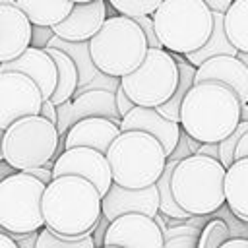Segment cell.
Wrapping results in <instances>:
<instances>
[{"label": "cell", "instance_id": "ffe728a7", "mask_svg": "<svg viewBox=\"0 0 248 248\" xmlns=\"http://www.w3.org/2000/svg\"><path fill=\"white\" fill-rule=\"evenodd\" d=\"M120 136V124L108 118H85L76 122L64 140V151L74 147H89L107 155L112 141Z\"/></svg>", "mask_w": 248, "mask_h": 248}, {"label": "cell", "instance_id": "b9f144b4", "mask_svg": "<svg viewBox=\"0 0 248 248\" xmlns=\"http://www.w3.org/2000/svg\"><path fill=\"white\" fill-rule=\"evenodd\" d=\"M246 157H248V134H244L242 140L238 141L236 151H234V161H238V159H246Z\"/></svg>", "mask_w": 248, "mask_h": 248}, {"label": "cell", "instance_id": "44dd1931", "mask_svg": "<svg viewBox=\"0 0 248 248\" xmlns=\"http://www.w3.org/2000/svg\"><path fill=\"white\" fill-rule=\"evenodd\" d=\"M225 205L248 225V157L234 161L225 174Z\"/></svg>", "mask_w": 248, "mask_h": 248}, {"label": "cell", "instance_id": "bcb514c9", "mask_svg": "<svg viewBox=\"0 0 248 248\" xmlns=\"http://www.w3.org/2000/svg\"><path fill=\"white\" fill-rule=\"evenodd\" d=\"M240 122H248V105H242L240 108Z\"/></svg>", "mask_w": 248, "mask_h": 248}, {"label": "cell", "instance_id": "3957f363", "mask_svg": "<svg viewBox=\"0 0 248 248\" xmlns=\"http://www.w3.org/2000/svg\"><path fill=\"white\" fill-rule=\"evenodd\" d=\"M151 17L161 48L178 56L198 52L213 31V14L203 0H161Z\"/></svg>", "mask_w": 248, "mask_h": 248}, {"label": "cell", "instance_id": "9a60e30c", "mask_svg": "<svg viewBox=\"0 0 248 248\" xmlns=\"http://www.w3.org/2000/svg\"><path fill=\"white\" fill-rule=\"evenodd\" d=\"M107 21V2H74L70 16L52 27L54 37L66 43H89Z\"/></svg>", "mask_w": 248, "mask_h": 248}, {"label": "cell", "instance_id": "d6a6232c", "mask_svg": "<svg viewBox=\"0 0 248 248\" xmlns=\"http://www.w3.org/2000/svg\"><path fill=\"white\" fill-rule=\"evenodd\" d=\"M54 37L52 29L46 27H33V37H31V46L35 48H46L48 41Z\"/></svg>", "mask_w": 248, "mask_h": 248}, {"label": "cell", "instance_id": "f1b7e54d", "mask_svg": "<svg viewBox=\"0 0 248 248\" xmlns=\"http://www.w3.org/2000/svg\"><path fill=\"white\" fill-rule=\"evenodd\" d=\"M227 240H231L227 223L223 219H219L217 215H211V219L205 223V227L202 229V232L198 236L196 248H221Z\"/></svg>", "mask_w": 248, "mask_h": 248}, {"label": "cell", "instance_id": "8d00e7d4", "mask_svg": "<svg viewBox=\"0 0 248 248\" xmlns=\"http://www.w3.org/2000/svg\"><path fill=\"white\" fill-rule=\"evenodd\" d=\"M198 236H176L170 240H165V248H196Z\"/></svg>", "mask_w": 248, "mask_h": 248}, {"label": "cell", "instance_id": "52a82bcc", "mask_svg": "<svg viewBox=\"0 0 248 248\" xmlns=\"http://www.w3.org/2000/svg\"><path fill=\"white\" fill-rule=\"evenodd\" d=\"M58 130L43 116H27L14 122L2 136V155L10 169L25 172L56 161Z\"/></svg>", "mask_w": 248, "mask_h": 248}, {"label": "cell", "instance_id": "f35d334b", "mask_svg": "<svg viewBox=\"0 0 248 248\" xmlns=\"http://www.w3.org/2000/svg\"><path fill=\"white\" fill-rule=\"evenodd\" d=\"M203 2L211 14H223V16L229 12V8L232 4V0H203Z\"/></svg>", "mask_w": 248, "mask_h": 248}, {"label": "cell", "instance_id": "74e56055", "mask_svg": "<svg viewBox=\"0 0 248 248\" xmlns=\"http://www.w3.org/2000/svg\"><path fill=\"white\" fill-rule=\"evenodd\" d=\"M14 238V242L17 244V248H35L37 246V238L39 232H29V234H10Z\"/></svg>", "mask_w": 248, "mask_h": 248}, {"label": "cell", "instance_id": "603a6c76", "mask_svg": "<svg viewBox=\"0 0 248 248\" xmlns=\"http://www.w3.org/2000/svg\"><path fill=\"white\" fill-rule=\"evenodd\" d=\"M45 50L52 58V62L56 66V74H58L56 89H54V95L50 97V101H52L54 107H60V105L72 101L76 91H78V81H79L78 68H76L74 60L66 52L56 50V48H45Z\"/></svg>", "mask_w": 248, "mask_h": 248}, {"label": "cell", "instance_id": "8fae6325", "mask_svg": "<svg viewBox=\"0 0 248 248\" xmlns=\"http://www.w3.org/2000/svg\"><path fill=\"white\" fill-rule=\"evenodd\" d=\"M56 114H58L56 130L60 138H64L76 122L85 118H108L120 124L114 93L107 89H91V91L76 93L72 101L56 107Z\"/></svg>", "mask_w": 248, "mask_h": 248}, {"label": "cell", "instance_id": "83f0119b", "mask_svg": "<svg viewBox=\"0 0 248 248\" xmlns=\"http://www.w3.org/2000/svg\"><path fill=\"white\" fill-rule=\"evenodd\" d=\"M178 163L176 161H167V167L161 174V178L157 180V192H159V213L167 219H180V221H186L190 219L192 215H188L186 211H182L178 207V203L174 202V196H172V190H170V176H172V170Z\"/></svg>", "mask_w": 248, "mask_h": 248}, {"label": "cell", "instance_id": "484cf974", "mask_svg": "<svg viewBox=\"0 0 248 248\" xmlns=\"http://www.w3.org/2000/svg\"><path fill=\"white\" fill-rule=\"evenodd\" d=\"M174 60H176V66H178V87L174 91V95L159 108H155L163 118L170 120V122H176L180 124V107H182V101L184 97L188 95V91L194 87V78H196V68L192 64H188L184 60V56H178V54H172Z\"/></svg>", "mask_w": 248, "mask_h": 248}, {"label": "cell", "instance_id": "9c48e42d", "mask_svg": "<svg viewBox=\"0 0 248 248\" xmlns=\"http://www.w3.org/2000/svg\"><path fill=\"white\" fill-rule=\"evenodd\" d=\"M120 87L136 107H163L178 87V66L174 56L163 48H149L140 68L120 79Z\"/></svg>", "mask_w": 248, "mask_h": 248}, {"label": "cell", "instance_id": "5bb4252c", "mask_svg": "<svg viewBox=\"0 0 248 248\" xmlns=\"http://www.w3.org/2000/svg\"><path fill=\"white\" fill-rule=\"evenodd\" d=\"M101 211L103 217L112 223L114 219L122 215H145V217H155L159 213V192L157 186H149L143 190H126L116 184L110 186V190L103 196L101 202Z\"/></svg>", "mask_w": 248, "mask_h": 248}, {"label": "cell", "instance_id": "30bf717a", "mask_svg": "<svg viewBox=\"0 0 248 248\" xmlns=\"http://www.w3.org/2000/svg\"><path fill=\"white\" fill-rule=\"evenodd\" d=\"M43 95L39 87L23 74L0 72V130H8L14 122L39 116Z\"/></svg>", "mask_w": 248, "mask_h": 248}, {"label": "cell", "instance_id": "4dcf8cb0", "mask_svg": "<svg viewBox=\"0 0 248 248\" xmlns=\"http://www.w3.org/2000/svg\"><path fill=\"white\" fill-rule=\"evenodd\" d=\"M35 248H95V244H93L91 234L85 238H79V240H68V238H62V236L50 232L48 229H41Z\"/></svg>", "mask_w": 248, "mask_h": 248}, {"label": "cell", "instance_id": "2e32d148", "mask_svg": "<svg viewBox=\"0 0 248 248\" xmlns=\"http://www.w3.org/2000/svg\"><path fill=\"white\" fill-rule=\"evenodd\" d=\"M33 37V25L19 12L14 2L0 0V64L14 62L29 46Z\"/></svg>", "mask_w": 248, "mask_h": 248}, {"label": "cell", "instance_id": "e575fe53", "mask_svg": "<svg viewBox=\"0 0 248 248\" xmlns=\"http://www.w3.org/2000/svg\"><path fill=\"white\" fill-rule=\"evenodd\" d=\"M52 169H54V161L46 163L45 167H39V169H31V170H25V174L37 178L39 182H43L45 186H48L52 182Z\"/></svg>", "mask_w": 248, "mask_h": 248}, {"label": "cell", "instance_id": "e0dca14e", "mask_svg": "<svg viewBox=\"0 0 248 248\" xmlns=\"http://www.w3.org/2000/svg\"><path fill=\"white\" fill-rule=\"evenodd\" d=\"M0 72H17V74L27 76L39 87L43 101H50V97L54 95L58 74H56V66H54L52 58L48 56V52L45 48L29 46L14 62L0 64Z\"/></svg>", "mask_w": 248, "mask_h": 248}, {"label": "cell", "instance_id": "8992f818", "mask_svg": "<svg viewBox=\"0 0 248 248\" xmlns=\"http://www.w3.org/2000/svg\"><path fill=\"white\" fill-rule=\"evenodd\" d=\"M149 50L147 39L134 19L110 16L101 31L89 41V56L93 66L108 78L122 79L140 68Z\"/></svg>", "mask_w": 248, "mask_h": 248}, {"label": "cell", "instance_id": "7a4b0ae2", "mask_svg": "<svg viewBox=\"0 0 248 248\" xmlns=\"http://www.w3.org/2000/svg\"><path fill=\"white\" fill-rule=\"evenodd\" d=\"M238 95L219 81L196 83L180 107V130L198 143H221L240 124Z\"/></svg>", "mask_w": 248, "mask_h": 248}, {"label": "cell", "instance_id": "836d02e7", "mask_svg": "<svg viewBox=\"0 0 248 248\" xmlns=\"http://www.w3.org/2000/svg\"><path fill=\"white\" fill-rule=\"evenodd\" d=\"M114 99H116V110H118V114H120V120H122L130 110L136 108V105L126 97V93H124V89H122L120 85H118L116 91H114Z\"/></svg>", "mask_w": 248, "mask_h": 248}, {"label": "cell", "instance_id": "6da1fadb", "mask_svg": "<svg viewBox=\"0 0 248 248\" xmlns=\"http://www.w3.org/2000/svg\"><path fill=\"white\" fill-rule=\"evenodd\" d=\"M101 202L103 196L85 178H52V182L45 188L41 202L45 229L68 240L85 238L103 217Z\"/></svg>", "mask_w": 248, "mask_h": 248}, {"label": "cell", "instance_id": "f546056e", "mask_svg": "<svg viewBox=\"0 0 248 248\" xmlns=\"http://www.w3.org/2000/svg\"><path fill=\"white\" fill-rule=\"evenodd\" d=\"M161 0H110L108 6L116 10L118 16H124L128 19H140L153 16L159 8Z\"/></svg>", "mask_w": 248, "mask_h": 248}, {"label": "cell", "instance_id": "ee69618b", "mask_svg": "<svg viewBox=\"0 0 248 248\" xmlns=\"http://www.w3.org/2000/svg\"><path fill=\"white\" fill-rule=\"evenodd\" d=\"M0 248H17V244L8 232H0Z\"/></svg>", "mask_w": 248, "mask_h": 248}, {"label": "cell", "instance_id": "277c9868", "mask_svg": "<svg viewBox=\"0 0 248 248\" xmlns=\"http://www.w3.org/2000/svg\"><path fill=\"white\" fill-rule=\"evenodd\" d=\"M225 174L219 161L203 155L180 161L170 176L174 202L192 217L215 215L225 205Z\"/></svg>", "mask_w": 248, "mask_h": 248}, {"label": "cell", "instance_id": "d590c367", "mask_svg": "<svg viewBox=\"0 0 248 248\" xmlns=\"http://www.w3.org/2000/svg\"><path fill=\"white\" fill-rule=\"evenodd\" d=\"M108 225H110V223H108L105 217H101V219H99V223H97V227L93 229V232H91V238H93V244H95V248H103V246H105V236H107Z\"/></svg>", "mask_w": 248, "mask_h": 248}, {"label": "cell", "instance_id": "7bdbcfd3", "mask_svg": "<svg viewBox=\"0 0 248 248\" xmlns=\"http://www.w3.org/2000/svg\"><path fill=\"white\" fill-rule=\"evenodd\" d=\"M221 248H248V238H231Z\"/></svg>", "mask_w": 248, "mask_h": 248}, {"label": "cell", "instance_id": "ab89813d", "mask_svg": "<svg viewBox=\"0 0 248 248\" xmlns=\"http://www.w3.org/2000/svg\"><path fill=\"white\" fill-rule=\"evenodd\" d=\"M39 116H43L45 120H48V122H52L56 126L58 114H56V107L52 105V101H43V107H41V114Z\"/></svg>", "mask_w": 248, "mask_h": 248}, {"label": "cell", "instance_id": "d6986e66", "mask_svg": "<svg viewBox=\"0 0 248 248\" xmlns=\"http://www.w3.org/2000/svg\"><path fill=\"white\" fill-rule=\"evenodd\" d=\"M202 81H219L231 87L240 105H248V68L236 56H215L196 68L194 85Z\"/></svg>", "mask_w": 248, "mask_h": 248}, {"label": "cell", "instance_id": "f6af8a7d", "mask_svg": "<svg viewBox=\"0 0 248 248\" xmlns=\"http://www.w3.org/2000/svg\"><path fill=\"white\" fill-rule=\"evenodd\" d=\"M153 221L157 223V227L161 229V232H163V236H165V232H167V223H165V217H163L161 213H157V215L153 217Z\"/></svg>", "mask_w": 248, "mask_h": 248}, {"label": "cell", "instance_id": "ac0fdd59", "mask_svg": "<svg viewBox=\"0 0 248 248\" xmlns=\"http://www.w3.org/2000/svg\"><path fill=\"white\" fill-rule=\"evenodd\" d=\"M120 132H143L153 136L165 149L167 159L174 151L180 140V124L163 118L155 108H141L136 107L120 120Z\"/></svg>", "mask_w": 248, "mask_h": 248}, {"label": "cell", "instance_id": "cb8c5ba5", "mask_svg": "<svg viewBox=\"0 0 248 248\" xmlns=\"http://www.w3.org/2000/svg\"><path fill=\"white\" fill-rule=\"evenodd\" d=\"M46 48L62 50V52H66V54L74 60V64H76V68H78V78H79L78 89L89 85L91 81H95V79L101 76V72H99V70L93 66V62H91V56H89V43H66V41L58 39V37H52V39L48 41Z\"/></svg>", "mask_w": 248, "mask_h": 248}, {"label": "cell", "instance_id": "681fc988", "mask_svg": "<svg viewBox=\"0 0 248 248\" xmlns=\"http://www.w3.org/2000/svg\"><path fill=\"white\" fill-rule=\"evenodd\" d=\"M103 248H118V246H103Z\"/></svg>", "mask_w": 248, "mask_h": 248}, {"label": "cell", "instance_id": "7c38bea8", "mask_svg": "<svg viewBox=\"0 0 248 248\" xmlns=\"http://www.w3.org/2000/svg\"><path fill=\"white\" fill-rule=\"evenodd\" d=\"M60 176L85 178L99 190L101 196H105L112 186V172L107 155L89 147L66 149L54 161V169H52V178H60Z\"/></svg>", "mask_w": 248, "mask_h": 248}, {"label": "cell", "instance_id": "60d3db41", "mask_svg": "<svg viewBox=\"0 0 248 248\" xmlns=\"http://www.w3.org/2000/svg\"><path fill=\"white\" fill-rule=\"evenodd\" d=\"M196 155H203V157L219 161V143H200V149Z\"/></svg>", "mask_w": 248, "mask_h": 248}, {"label": "cell", "instance_id": "5b68a950", "mask_svg": "<svg viewBox=\"0 0 248 248\" xmlns=\"http://www.w3.org/2000/svg\"><path fill=\"white\" fill-rule=\"evenodd\" d=\"M112 184L126 190L155 186L167 167L163 145L143 132H120L107 151Z\"/></svg>", "mask_w": 248, "mask_h": 248}, {"label": "cell", "instance_id": "4fadbf2b", "mask_svg": "<svg viewBox=\"0 0 248 248\" xmlns=\"http://www.w3.org/2000/svg\"><path fill=\"white\" fill-rule=\"evenodd\" d=\"M105 246L165 248V236L151 217L132 213V215H122L108 225Z\"/></svg>", "mask_w": 248, "mask_h": 248}, {"label": "cell", "instance_id": "ba28073f", "mask_svg": "<svg viewBox=\"0 0 248 248\" xmlns=\"http://www.w3.org/2000/svg\"><path fill=\"white\" fill-rule=\"evenodd\" d=\"M45 184L25 172L0 180V229L8 234H29L45 229L41 202Z\"/></svg>", "mask_w": 248, "mask_h": 248}, {"label": "cell", "instance_id": "c3c4849f", "mask_svg": "<svg viewBox=\"0 0 248 248\" xmlns=\"http://www.w3.org/2000/svg\"><path fill=\"white\" fill-rule=\"evenodd\" d=\"M2 136H4V132L0 130V161H4V155H2Z\"/></svg>", "mask_w": 248, "mask_h": 248}, {"label": "cell", "instance_id": "d4e9b609", "mask_svg": "<svg viewBox=\"0 0 248 248\" xmlns=\"http://www.w3.org/2000/svg\"><path fill=\"white\" fill-rule=\"evenodd\" d=\"M236 48L229 43L227 35H225V25H223V14H213V31L209 41L194 54L184 56V60L188 64H192L194 68H200L205 60L215 58V56H236Z\"/></svg>", "mask_w": 248, "mask_h": 248}, {"label": "cell", "instance_id": "7dc6e473", "mask_svg": "<svg viewBox=\"0 0 248 248\" xmlns=\"http://www.w3.org/2000/svg\"><path fill=\"white\" fill-rule=\"evenodd\" d=\"M236 58H238V60H240V62H242V64L248 68V54H244V52H238V54H236Z\"/></svg>", "mask_w": 248, "mask_h": 248}, {"label": "cell", "instance_id": "7402d4cb", "mask_svg": "<svg viewBox=\"0 0 248 248\" xmlns=\"http://www.w3.org/2000/svg\"><path fill=\"white\" fill-rule=\"evenodd\" d=\"M14 6L19 12H23V16L29 19L33 27L52 29L70 16L74 2L70 0H16Z\"/></svg>", "mask_w": 248, "mask_h": 248}, {"label": "cell", "instance_id": "1f68e13d", "mask_svg": "<svg viewBox=\"0 0 248 248\" xmlns=\"http://www.w3.org/2000/svg\"><path fill=\"white\" fill-rule=\"evenodd\" d=\"M188 157H192V151H190V147H188V136H186L184 132H180V140H178L174 151L170 153L169 161L180 163V161H184V159H188Z\"/></svg>", "mask_w": 248, "mask_h": 248}, {"label": "cell", "instance_id": "4316f807", "mask_svg": "<svg viewBox=\"0 0 248 248\" xmlns=\"http://www.w3.org/2000/svg\"><path fill=\"white\" fill-rule=\"evenodd\" d=\"M225 35L236 52L248 54V0H234L223 16Z\"/></svg>", "mask_w": 248, "mask_h": 248}]
</instances>
